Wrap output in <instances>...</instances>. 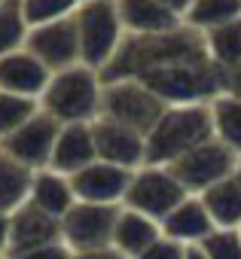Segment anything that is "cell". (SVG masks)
Returning a JSON list of instances; mask_svg holds the SVG:
<instances>
[{
  "label": "cell",
  "instance_id": "cell-1",
  "mask_svg": "<svg viewBox=\"0 0 241 259\" xmlns=\"http://www.w3.org/2000/svg\"><path fill=\"white\" fill-rule=\"evenodd\" d=\"M101 76L141 79L168 107L211 104L223 95V70L208 58L202 34L186 25L156 37H126Z\"/></svg>",
  "mask_w": 241,
  "mask_h": 259
},
{
  "label": "cell",
  "instance_id": "cell-2",
  "mask_svg": "<svg viewBox=\"0 0 241 259\" xmlns=\"http://www.w3.org/2000/svg\"><path fill=\"white\" fill-rule=\"evenodd\" d=\"M214 138L211 104H171L147 135V165H171Z\"/></svg>",
  "mask_w": 241,
  "mask_h": 259
},
{
  "label": "cell",
  "instance_id": "cell-3",
  "mask_svg": "<svg viewBox=\"0 0 241 259\" xmlns=\"http://www.w3.org/2000/svg\"><path fill=\"white\" fill-rule=\"evenodd\" d=\"M104 76L89 64H73L52 73L46 92L40 95V110L49 113L58 125L95 122L101 116Z\"/></svg>",
  "mask_w": 241,
  "mask_h": 259
},
{
  "label": "cell",
  "instance_id": "cell-4",
  "mask_svg": "<svg viewBox=\"0 0 241 259\" xmlns=\"http://www.w3.org/2000/svg\"><path fill=\"white\" fill-rule=\"evenodd\" d=\"M73 19H76V34H79L83 64L104 73L107 64L116 58L123 40L129 37L123 28V19H119L116 0H83Z\"/></svg>",
  "mask_w": 241,
  "mask_h": 259
},
{
  "label": "cell",
  "instance_id": "cell-5",
  "mask_svg": "<svg viewBox=\"0 0 241 259\" xmlns=\"http://www.w3.org/2000/svg\"><path fill=\"white\" fill-rule=\"evenodd\" d=\"M168 104L141 79H104V101H101V116L123 122L144 138L156 128Z\"/></svg>",
  "mask_w": 241,
  "mask_h": 259
},
{
  "label": "cell",
  "instance_id": "cell-6",
  "mask_svg": "<svg viewBox=\"0 0 241 259\" xmlns=\"http://www.w3.org/2000/svg\"><path fill=\"white\" fill-rule=\"evenodd\" d=\"M238 168V156L220 144L217 138H211L208 144L189 150L186 156H180L177 162L168 165V171L177 177V183L189 192V195H202L208 192L211 186H217L220 180L232 177Z\"/></svg>",
  "mask_w": 241,
  "mask_h": 259
},
{
  "label": "cell",
  "instance_id": "cell-7",
  "mask_svg": "<svg viewBox=\"0 0 241 259\" xmlns=\"http://www.w3.org/2000/svg\"><path fill=\"white\" fill-rule=\"evenodd\" d=\"M189 192L177 183V177L165 165H141L132 174L129 192L123 198V207H132L138 213H147L153 220H165Z\"/></svg>",
  "mask_w": 241,
  "mask_h": 259
},
{
  "label": "cell",
  "instance_id": "cell-8",
  "mask_svg": "<svg viewBox=\"0 0 241 259\" xmlns=\"http://www.w3.org/2000/svg\"><path fill=\"white\" fill-rule=\"evenodd\" d=\"M119 210H123V204L76 201V204L61 217V241H64L73 253L113 247V232H116Z\"/></svg>",
  "mask_w": 241,
  "mask_h": 259
},
{
  "label": "cell",
  "instance_id": "cell-9",
  "mask_svg": "<svg viewBox=\"0 0 241 259\" xmlns=\"http://www.w3.org/2000/svg\"><path fill=\"white\" fill-rule=\"evenodd\" d=\"M61 125L49 116V113H37L34 119H28L19 132H13L7 141H0V150L10 153L16 162H22L31 171H43L52 162L55 153V141H58Z\"/></svg>",
  "mask_w": 241,
  "mask_h": 259
},
{
  "label": "cell",
  "instance_id": "cell-10",
  "mask_svg": "<svg viewBox=\"0 0 241 259\" xmlns=\"http://www.w3.org/2000/svg\"><path fill=\"white\" fill-rule=\"evenodd\" d=\"M52 73L67 70L73 64H83V52H79V34H76V19H61V22H49V25H37L28 34L25 43Z\"/></svg>",
  "mask_w": 241,
  "mask_h": 259
},
{
  "label": "cell",
  "instance_id": "cell-11",
  "mask_svg": "<svg viewBox=\"0 0 241 259\" xmlns=\"http://www.w3.org/2000/svg\"><path fill=\"white\" fill-rule=\"evenodd\" d=\"M92 132H95V150L101 162L129 168V171H138L141 165H147V138L141 132L123 122H113L107 116H98L92 122Z\"/></svg>",
  "mask_w": 241,
  "mask_h": 259
},
{
  "label": "cell",
  "instance_id": "cell-12",
  "mask_svg": "<svg viewBox=\"0 0 241 259\" xmlns=\"http://www.w3.org/2000/svg\"><path fill=\"white\" fill-rule=\"evenodd\" d=\"M132 174L135 171H129V168H119V165L98 159L70 177L73 195H76V201H92V204H123Z\"/></svg>",
  "mask_w": 241,
  "mask_h": 259
},
{
  "label": "cell",
  "instance_id": "cell-13",
  "mask_svg": "<svg viewBox=\"0 0 241 259\" xmlns=\"http://www.w3.org/2000/svg\"><path fill=\"white\" fill-rule=\"evenodd\" d=\"M49 79H52V70L28 46H22V49H16V52L0 58V92L40 101V95L46 92Z\"/></svg>",
  "mask_w": 241,
  "mask_h": 259
},
{
  "label": "cell",
  "instance_id": "cell-14",
  "mask_svg": "<svg viewBox=\"0 0 241 259\" xmlns=\"http://www.w3.org/2000/svg\"><path fill=\"white\" fill-rule=\"evenodd\" d=\"M52 241H61V220L40 210L37 204L25 201L19 210L10 213V253H19V250H31V247H43V244H52Z\"/></svg>",
  "mask_w": 241,
  "mask_h": 259
},
{
  "label": "cell",
  "instance_id": "cell-15",
  "mask_svg": "<svg viewBox=\"0 0 241 259\" xmlns=\"http://www.w3.org/2000/svg\"><path fill=\"white\" fill-rule=\"evenodd\" d=\"M92 162H98L92 122L61 125L49 168H52V171H61V174H67V177H73V174H79L83 168H89Z\"/></svg>",
  "mask_w": 241,
  "mask_h": 259
},
{
  "label": "cell",
  "instance_id": "cell-16",
  "mask_svg": "<svg viewBox=\"0 0 241 259\" xmlns=\"http://www.w3.org/2000/svg\"><path fill=\"white\" fill-rule=\"evenodd\" d=\"M116 7L129 37H156L183 28V19L159 0H116Z\"/></svg>",
  "mask_w": 241,
  "mask_h": 259
},
{
  "label": "cell",
  "instance_id": "cell-17",
  "mask_svg": "<svg viewBox=\"0 0 241 259\" xmlns=\"http://www.w3.org/2000/svg\"><path fill=\"white\" fill-rule=\"evenodd\" d=\"M159 226H162L165 238L180 241L186 247H198L211 232H217V226H214V220H211L202 195H186Z\"/></svg>",
  "mask_w": 241,
  "mask_h": 259
},
{
  "label": "cell",
  "instance_id": "cell-18",
  "mask_svg": "<svg viewBox=\"0 0 241 259\" xmlns=\"http://www.w3.org/2000/svg\"><path fill=\"white\" fill-rule=\"evenodd\" d=\"M159 238H162L159 220H153V217H147V213H138V210H132V207H123V210H119L116 232H113V247H116L119 253H126L129 259H138V256H144Z\"/></svg>",
  "mask_w": 241,
  "mask_h": 259
},
{
  "label": "cell",
  "instance_id": "cell-19",
  "mask_svg": "<svg viewBox=\"0 0 241 259\" xmlns=\"http://www.w3.org/2000/svg\"><path fill=\"white\" fill-rule=\"evenodd\" d=\"M31 204H37L40 210L52 213V217H64L73 204H76V195H73V183L67 174L61 171H52V168H43V171H34V183H31V195H28Z\"/></svg>",
  "mask_w": 241,
  "mask_h": 259
},
{
  "label": "cell",
  "instance_id": "cell-20",
  "mask_svg": "<svg viewBox=\"0 0 241 259\" xmlns=\"http://www.w3.org/2000/svg\"><path fill=\"white\" fill-rule=\"evenodd\" d=\"M202 201L217 229H241V180L235 174L202 192Z\"/></svg>",
  "mask_w": 241,
  "mask_h": 259
},
{
  "label": "cell",
  "instance_id": "cell-21",
  "mask_svg": "<svg viewBox=\"0 0 241 259\" xmlns=\"http://www.w3.org/2000/svg\"><path fill=\"white\" fill-rule=\"evenodd\" d=\"M31 183H34V171L0 150V213L19 210L31 195Z\"/></svg>",
  "mask_w": 241,
  "mask_h": 259
},
{
  "label": "cell",
  "instance_id": "cell-22",
  "mask_svg": "<svg viewBox=\"0 0 241 259\" xmlns=\"http://www.w3.org/2000/svg\"><path fill=\"white\" fill-rule=\"evenodd\" d=\"M211 122H214V138L241 159V98L217 95L211 101Z\"/></svg>",
  "mask_w": 241,
  "mask_h": 259
},
{
  "label": "cell",
  "instance_id": "cell-23",
  "mask_svg": "<svg viewBox=\"0 0 241 259\" xmlns=\"http://www.w3.org/2000/svg\"><path fill=\"white\" fill-rule=\"evenodd\" d=\"M235 19H241V0H195L189 13L183 16V25L205 34V31L229 25Z\"/></svg>",
  "mask_w": 241,
  "mask_h": 259
},
{
  "label": "cell",
  "instance_id": "cell-24",
  "mask_svg": "<svg viewBox=\"0 0 241 259\" xmlns=\"http://www.w3.org/2000/svg\"><path fill=\"white\" fill-rule=\"evenodd\" d=\"M202 40H205L208 58H211L220 70H226V67H232V64L241 61V19L205 31Z\"/></svg>",
  "mask_w": 241,
  "mask_h": 259
},
{
  "label": "cell",
  "instance_id": "cell-25",
  "mask_svg": "<svg viewBox=\"0 0 241 259\" xmlns=\"http://www.w3.org/2000/svg\"><path fill=\"white\" fill-rule=\"evenodd\" d=\"M28 34H31V25L25 22L22 4L19 0H7L0 7V58L22 49L28 43Z\"/></svg>",
  "mask_w": 241,
  "mask_h": 259
},
{
  "label": "cell",
  "instance_id": "cell-26",
  "mask_svg": "<svg viewBox=\"0 0 241 259\" xmlns=\"http://www.w3.org/2000/svg\"><path fill=\"white\" fill-rule=\"evenodd\" d=\"M40 113V101L37 98H22V95H10L0 92V141H7L13 132L34 119Z\"/></svg>",
  "mask_w": 241,
  "mask_h": 259
},
{
  "label": "cell",
  "instance_id": "cell-27",
  "mask_svg": "<svg viewBox=\"0 0 241 259\" xmlns=\"http://www.w3.org/2000/svg\"><path fill=\"white\" fill-rule=\"evenodd\" d=\"M19 4H22L25 22L31 28H37V25L70 19L76 13V7H79V0H19Z\"/></svg>",
  "mask_w": 241,
  "mask_h": 259
},
{
  "label": "cell",
  "instance_id": "cell-28",
  "mask_svg": "<svg viewBox=\"0 0 241 259\" xmlns=\"http://www.w3.org/2000/svg\"><path fill=\"white\" fill-rule=\"evenodd\" d=\"M198 250L208 259H241V232L238 229H217L198 244Z\"/></svg>",
  "mask_w": 241,
  "mask_h": 259
},
{
  "label": "cell",
  "instance_id": "cell-29",
  "mask_svg": "<svg viewBox=\"0 0 241 259\" xmlns=\"http://www.w3.org/2000/svg\"><path fill=\"white\" fill-rule=\"evenodd\" d=\"M10 259H73V250L64 241H52V244H43V247L10 253Z\"/></svg>",
  "mask_w": 241,
  "mask_h": 259
},
{
  "label": "cell",
  "instance_id": "cell-30",
  "mask_svg": "<svg viewBox=\"0 0 241 259\" xmlns=\"http://www.w3.org/2000/svg\"><path fill=\"white\" fill-rule=\"evenodd\" d=\"M186 253H189V247L186 244H180V241H171V238H159L144 256H138V259H186Z\"/></svg>",
  "mask_w": 241,
  "mask_h": 259
},
{
  "label": "cell",
  "instance_id": "cell-31",
  "mask_svg": "<svg viewBox=\"0 0 241 259\" xmlns=\"http://www.w3.org/2000/svg\"><path fill=\"white\" fill-rule=\"evenodd\" d=\"M223 95L241 98V61L223 70Z\"/></svg>",
  "mask_w": 241,
  "mask_h": 259
},
{
  "label": "cell",
  "instance_id": "cell-32",
  "mask_svg": "<svg viewBox=\"0 0 241 259\" xmlns=\"http://www.w3.org/2000/svg\"><path fill=\"white\" fill-rule=\"evenodd\" d=\"M73 259H129L126 253H119L116 247H101V250H86V253H73Z\"/></svg>",
  "mask_w": 241,
  "mask_h": 259
},
{
  "label": "cell",
  "instance_id": "cell-33",
  "mask_svg": "<svg viewBox=\"0 0 241 259\" xmlns=\"http://www.w3.org/2000/svg\"><path fill=\"white\" fill-rule=\"evenodd\" d=\"M10 250V213H0V256Z\"/></svg>",
  "mask_w": 241,
  "mask_h": 259
},
{
  "label": "cell",
  "instance_id": "cell-34",
  "mask_svg": "<svg viewBox=\"0 0 241 259\" xmlns=\"http://www.w3.org/2000/svg\"><path fill=\"white\" fill-rule=\"evenodd\" d=\"M159 4H162V7H168L171 13H177V16L183 19V16L189 13V7L195 4V0H159Z\"/></svg>",
  "mask_w": 241,
  "mask_h": 259
},
{
  "label": "cell",
  "instance_id": "cell-35",
  "mask_svg": "<svg viewBox=\"0 0 241 259\" xmlns=\"http://www.w3.org/2000/svg\"><path fill=\"white\" fill-rule=\"evenodd\" d=\"M186 259H208V256H205V253H202L198 247H189V253H186Z\"/></svg>",
  "mask_w": 241,
  "mask_h": 259
},
{
  "label": "cell",
  "instance_id": "cell-36",
  "mask_svg": "<svg viewBox=\"0 0 241 259\" xmlns=\"http://www.w3.org/2000/svg\"><path fill=\"white\" fill-rule=\"evenodd\" d=\"M235 177L241 180V159H238V168H235Z\"/></svg>",
  "mask_w": 241,
  "mask_h": 259
},
{
  "label": "cell",
  "instance_id": "cell-37",
  "mask_svg": "<svg viewBox=\"0 0 241 259\" xmlns=\"http://www.w3.org/2000/svg\"><path fill=\"white\" fill-rule=\"evenodd\" d=\"M4 4H7V0H0V7H4Z\"/></svg>",
  "mask_w": 241,
  "mask_h": 259
},
{
  "label": "cell",
  "instance_id": "cell-38",
  "mask_svg": "<svg viewBox=\"0 0 241 259\" xmlns=\"http://www.w3.org/2000/svg\"><path fill=\"white\" fill-rule=\"evenodd\" d=\"M0 259H10V256H0Z\"/></svg>",
  "mask_w": 241,
  "mask_h": 259
},
{
  "label": "cell",
  "instance_id": "cell-39",
  "mask_svg": "<svg viewBox=\"0 0 241 259\" xmlns=\"http://www.w3.org/2000/svg\"><path fill=\"white\" fill-rule=\"evenodd\" d=\"M79 4H83V0H79Z\"/></svg>",
  "mask_w": 241,
  "mask_h": 259
},
{
  "label": "cell",
  "instance_id": "cell-40",
  "mask_svg": "<svg viewBox=\"0 0 241 259\" xmlns=\"http://www.w3.org/2000/svg\"><path fill=\"white\" fill-rule=\"evenodd\" d=\"M238 232H241V229H238Z\"/></svg>",
  "mask_w": 241,
  "mask_h": 259
}]
</instances>
